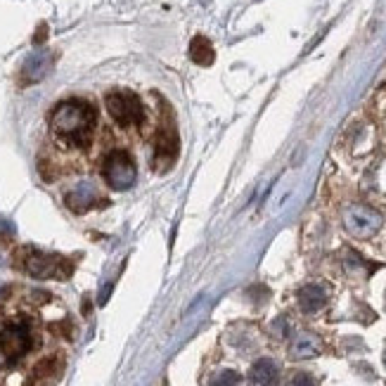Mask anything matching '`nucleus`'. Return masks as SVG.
Wrapping results in <instances>:
<instances>
[{"mask_svg": "<svg viewBox=\"0 0 386 386\" xmlns=\"http://www.w3.org/2000/svg\"><path fill=\"white\" fill-rule=\"evenodd\" d=\"M36 348V332L29 320L17 318L0 327V368H15Z\"/></svg>", "mask_w": 386, "mask_h": 386, "instance_id": "nucleus-2", "label": "nucleus"}, {"mask_svg": "<svg viewBox=\"0 0 386 386\" xmlns=\"http://www.w3.org/2000/svg\"><path fill=\"white\" fill-rule=\"evenodd\" d=\"M287 386H318V382H315L311 375H306V372H297V375L287 382Z\"/></svg>", "mask_w": 386, "mask_h": 386, "instance_id": "nucleus-15", "label": "nucleus"}, {"mask_svg": "<svg viewBox=\"0 0 386 386\" xmlns=\"http://www.w3.org/2000/svg\"><path fill=\"white\" fill-rule=\"evenodd\" d=\"M297 299H299V308L304 313H318L327 304V292L320 285H304L299 290Z\"/></svg>", "mask_w": 386, "mask_h": 386, "instance_id": "nucleus-10", "label": "nucleus"}, {"mask_svg": "<svg viewBox=\"0 0 386 386\" xmlns=\"http://www.w3.org/2000/svg\"><path fill=\"white\" fill-rule=\"evenodd\" d=\"M320 351H322V341L311 332L297 334V336H294V341H292V346H290V353H292V358H297V360L315 358V355H320Z\"/></svg>", "mask_w": 386, "mask_h": 386, "instance_id": "nucleus-11", "label": "nucleus"}, {"mask_svg": "<svg viewBox=\"0 0 386 386\" xmlns=\"http://www.w3.org/2000/svg\"><path fill=\"white\" fill-rule=\"evenodd\" d=\"M189 57H192V62H197V65H202V67H209L214 62V48H211V43H209L206 38H202V36H197L192 40V45H189Z\"/></svg>", "mask_w": 386, "mask_h": 386, "instance_id": "nucleus-13", "label": "nucleus"}, {"mask_svg": "<svg viewBox=\"0 0 386 386\" xmlns=\"http://www.w3.org/2000/svg\"><path fill=\"white\" fill-rule=\"evenodd\" d=\"M102 175H104V182H107L111 189H128L138 178V168L133 164L128 152L114 150L104 159Z\"/></svg>", "mask_w": 386, "mask_h": 386, "instance_id": "nucleus-5", "label": "nucleus"}, {"mask_svg": "<svg viewBox=\"0 0 386 386\" xmlns=\"http://www.w3.org/2000/svg\"><path fill=\"white\" fill-rule=\"evenodd\" d=\"M209 386H242V377L235 370H223L211 379Z\"/></svg>", "mask_w": 386, "mask_h": 386, "instance_id": "nucleus-14", "label": "nucleus"}, {"mask_svg": "<svg viewBox=\"0 0 386 386\" xmlns=\"http://www.w3.org/2000/svg\"><path fill=\"white\" fill-rule=\"evenodd\" d=\"M65 202L74 214H86L93 206H100L104 199L100 197V192H97V187L93 182H79V185L67 192Z\"/></svg>", "mask_w": 386, "mask_h": 386, "instance_id": "nucleus-7", "label": "nucleus"}, {"mask_svg": "<svg viewBox=\"0 0 386 386\" xmlns=\"http://www.w3.org/2000/svg\"><path fill=\"white\" fill-rule=\"evenodd\" d=\"M17 263L24 272H29L31 277L38 280H65L72 275V263L65 261L62 256H53V254H43L38 249L26 247L17 254Z\"/></svg>", "mask_w": 386, "mask_h": 386, "instance_id": "nucleus-3", "label": "nucleus"}, {"mask_svg": "<svg viewBox=\"0 0 386 386\" xmlns=\"http://www.w3.org/2000/svg\"><path fill=\"white\" fill-rule=\"evenodd\" d=\"M272 329L280 334V336H287L290 334V322H287L285 318H280V320H275V325H272Z\"/></svg>", "mask_w": 386, "mask_h": 386, "instance_id": "nucleus-16", "label": "nucleus"}, {"mask_svg": "<svg viewBox=\"0 0 386 386\" xmlns=\"http://www.w3.org/2000/svg\"><path fill=\"white\" fill-rule=\"evenodd\" d=\"M50 126L62 143L72 147H83L90 143L93 128L97 126V111L93 104L83 100L62 102L50 114Z\"/></svg>", "mask_w": 386, "mask_h": 386, "instance_id": "nucleus-1", "label": "nucleus"}, {"mask_svg": "<svg viewBox=\"0 0 386 386\" xmlns=\"http://www.w3.org/2000/svg\"><path fill=\"white\" fill-rule=\"evenodd\" d=\"M48 69H50V55L43 50L33 53L31 57L24 62L22 79H24V83H38L48 74Z\"/></svg>", "mask_w": 386, "mask_h": 386, "instance_id": "nucleus-12", "label": "nucleus"}, {"mask_svg": "<svg viewBox=\"0 0 386 386\" xmlns=\"http://www.w3.org/2000/svg\"><path fill=\"white\" fill-rule=\"evenodd\" d=\"M249 382L251 386H275L280 382V368L270 358H261L251 365L249 370Z\"/></svg>", "mask_w": 386, "mask_h": 386, "instance_id": "nucleus-9", "label": "nucleus"}, {"mask_svg": "<svg viewBox=\"0 0 386 386\" xmlns=\"http://www.w3.org/2000/svg\"><path fill=\"white\" fill-rule=\"evenodd\" d=\"M384 368H386V348H384Z\"/></svg>", "mask_w": 386, "mask_h": 386, "instance_id": "nucleus-17", "label": "nucleus"}, {"mask_svg": "<svg viewBox=\"0 0 386 386\" xmlns=\"http://www.w3.org/2000/svg\"><path fill=\"white\" fill-rule=\"evenodd\" d=\"M104 104H107L109 116L114 118L118 126H123V128L145 123L143 102H140V97L136 93H131V90H114V93L104 97Z\"/></svg>", "mask_w": 386, "mask_h": 386, "instance_id": "nucleus-4", "label": "nucleus"}, {"mask_svg": "<svg viewBox=\"0 0 386 386\" xmlns=\"http://www.w3.org/2000/svg\"><path fill=\"white\" fill-rule=\"evenodd\" d=\"M175 157H178V133H175L173 126H164L159 131V140H157V154H154V161L159 164V168H166L173 164Z\"/></svg>", "mask_w": 386, "mask_h": 386, "instance_id": "nucleus-8", "label": "nucleus"}, {"mask_svg": "<svg viewBox=\"0 0 386 386\" xmlns=\"http://www.w3.org/2000/svg\"><path fill=\"white\" fill-rule=\"evenodd\" d=\"M382 223V214L365 204H353L343 211V228L348 230V235L358 237V240H368V237L377 235Z\"/></svg>", "mask_w": 386, "mask_h": 386, "instance_id": "nucleus-6", "label": "nucleus"}]
</instances>
